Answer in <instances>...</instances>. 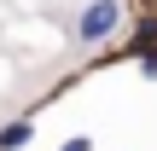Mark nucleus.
<instances>
[{
  "label": "nucleus",
  "mask_w": 157,
  "mask_h": 151,
  "mask_svg": "<svg viewBox=\"0 0 157 151\" xmlns=\"http://www.w3.org/2000/svg\"><path fill=\"white\" fill-rule=\"evenodd\" d=\"M117 29H122V0H87V6H82V17H76V35H82L87 47L111 41Z\"/></svg>",
  "instance_id": "f257e3e1"
},
{
  "label": "nucleus",
  "mask_w": 157,
  "mask_h": 151,
  "mask_svg": "<svg viewBox=\"0 0 157 151\" xmlns=\"http://www.w3.org/2000/svg\"><path fill=\"white\" fill-rule=\"evenodd\" d=\"M29 140H35V122H6L0 128V151H23Z\"/></svg>",
  "instance_id": "f03ea898"
},
{
  "label": "nucleus",
  "mask_w": 157,
  "mask_h": 151,
  "mask_svg": "<svg viewBox=\"0 0 157 151\" xmlns=\"http://www.w3.org/2000/svg\"><path fill=\"white\" fill-rule=\"evenodd\" d=\"M134 52H146V58L157 52V17H146V23H134Z\"/></svg>",
  "instance_id": "7ed1b4c3"
},
{
  "label": "nucleus",
  "mask_w": 157,
  "mask_h": 151,
  "mask_svg": "<svg viewBox=\"0 0 157 151\" xmlns=\"http://www.w3.org/2000/svg\"><path fill=\"white\" fill-rule=\"evenodd\" d=\"M58 151H93V140H87V134H70V140H64Z\"/></svg>",
  "instance_id": "20e7f679"
},
{
  "label": "nucleus",
  "mask_w": 157,
  "mask_h": 151,
  "mask_svg": "<svg viewBox=\"0 0 157 151\" xmlns=\"http://www.w3.org/2000/svg\"><path fill=\"white\" fill-rule=\"evenodd\" d=\"M140 70H146V76H157V52H151V58H140Z\"/></svg>",
  "instance_id": "39448f33"
}]
</instances>
